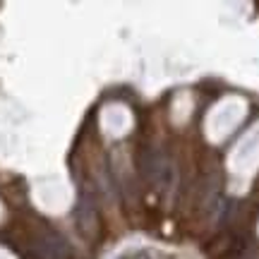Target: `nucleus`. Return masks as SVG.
Here are the masks:
<instances>
[{
  "instance_id": "1",
  "label": "nucleus",
  "mask_w": 259,
  "mask_h": 259,
  "mask_svg": "<svg viewBox=\"0 0 259 259\" xmlns=\"http://www.w3.org/2000/svg\"><path fill=\"white\" fill-rule=\"evenodd\" d=\"M142 173L144 178H149L151 183H163L170 180V166H168V158L158 151V149H144L142 151Z\"/></svg>"
},
{
  "instance_id": "2",
  "label": "nucleus",
  "mask_w": 259,
  "mask_h": 259,
  "mask_svg": "<svg viewBox=\"0 0 259 259\" xmlns=\"http://www.w3.org/2000/svg\"><path fill=\"white\" fill-rule=\"evenodd\" d=\"M36 247L44 259H67V254H70V247L60 235H44L36 242Z\"/></svg>"
}]
</instances>
